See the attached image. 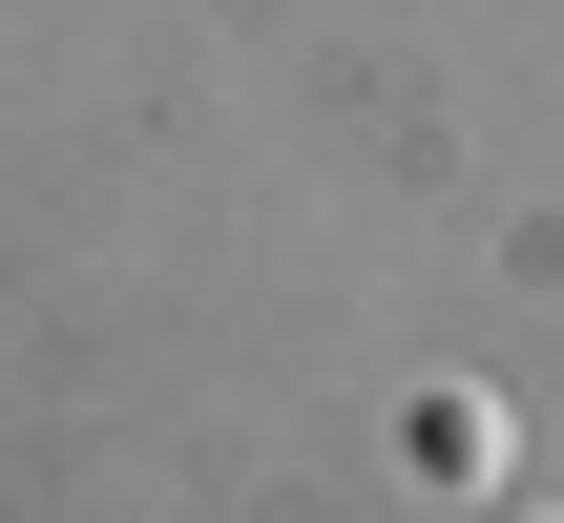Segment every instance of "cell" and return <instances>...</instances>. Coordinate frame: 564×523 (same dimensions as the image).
I'll list each match as a JSON object with an SVG mask.
<instances>
[]
</instances>
